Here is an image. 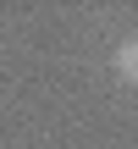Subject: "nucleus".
<instances>
[{"label": "nucleus", "instance_id": "nucleus-1", "mask_svg": "<svg viewBox=\"0 0 138 149\" xmlns=\"http://www.w3.org/2000/svg\"><path fill=\"white\" fill-rule=\"evenodd\" d=\"M116 77H127V83H138V39L116 50Z\"/></svg>", "mask_w": 138, "mask_h": 149}]
</instances>
